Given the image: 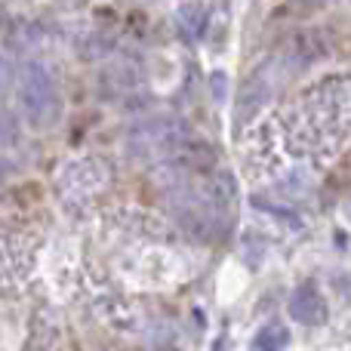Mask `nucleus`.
I'll use <instances>...</instances> for the list:
<instances>
[{
    "label": "nucleus",
    "mask_w": 351,
    "mask_h": 351,
    "mask_svg": "<svg viewBox=\"0 0 351 351\" xmlns=\"http://www.w3.org/2000/svg\"><path fill=\"white\" fill-rule=\"evenodd\" d=\"M206 22H210V12H206L204 3L191 0V3H182L179 6V25L188 37H204Z\"/></svg>",
    "instance_id": "8"
},
{
    "label": "nucleus",
    "mask_w": 351,
    "mask_h": 351,
    "mask_svg": "<svg viewBox=\"0 0 351 351\" xmlns=\"http://www.w3.org/2000/svg\"><path fill=\"white\" fill-rule=\"evenodd\" d=\"M271 90L274 86H271V77H268V68H262L259 74H253V77L241 86V93H237V114H234L237 123H243L253 114H259V111L268 105Z\"/></svg>",
    "instance_id": "7"
},
{
    "label": "nucleus",
    "mask_w": 351,
    "mask_h": 351,
    "mask_svg": "<svg viewBox=\"0 0 351 351\" xmlns=\"http://www.w3.org/2000/svg\"><path fill=\"white\" fill-rule=\"evenodd\" d=\"M324 53H327V43H324L321 34H293L290 40L280 47V59L271 62V65L287 74H296V71H302V68L315 65Z\"/></svg>",
    "instance_id": "5"
},
{
    "label": "nucleus",
    "mask_w": 351,
    "mask_h": 351,
    "mask_svg": "<svg viewBox=\"0 0 351 351\" xmlns=\"http://www.w3.org/2000/svg\"><path fill=\"white\" fill-rule=\"evenodd\" d=\"M191 139V130L179 117H152L145 123H136L130 133V154L142 164H170L179 148Z\"/></svg>",
    "instance_id": "3"
},
{
    "label": "nucleus",
    "mask_w": 351,
    "mask_h": 351,
    "mask_svg": "<svg viewBox=\"0 0 351 351\" xmlns=\"http://www.w3.org/2000/svg\"><path fill=\"white\" fill-rule=\"evenodd\" d=\"M10 142H16V127L10 123V117L0 114V145H10Z\"/></svg>",
    "instance_id": "10"
},
{
    "label": "nucleus",
    "mask_w": 351,
    "mask_h": 351,
    "mask_svg": "<svg viewBox=\"0 0 351 351\" xmlns=\"http://www.w3.org/2000/svg\"><path fill=\"white\" fill-rule=\"evenodd\" d=\"M287 342H290V330L284 324H268L250 342V351H284Z\"/></svg>",
    "instance_id": "9"
},
{
    "label": "nucleus",
    "mask_w": 351,
    "mask_h": 351,
    "mask_svg": "<svg viewBox=\"0 0 351 351\" xmlns=\"http://www.w3.org/2000/svg\"><path fill=\"white\" fill-rule=\"evenodd\" d=\"M16 93H19V108L28 127L49 130L62 114V96L59 84H56L53 71L43 62L31 59L22 62L16 71Z\"/></svg>",
    "instance_id": "2"
},
{
    "label": "nucleus",
    "mask_w": 351,
    "mask_h": 351,
    "mask_svg": "<svg viewBox=\"0 0 351 351\" xmlns=\"http://www.w3.org/2000/svg\"><path fill=\"white\" fill-rule=\"evenodd\" d=\"M105 179H108V170L96 158H77L59 173V197L71 206L86 204L105 185Z\"/></svg>",
    "instance_id": "4"
},
{
    "label": "nucleus",
    "mask_w": 351,
    "mask_h": 351,
    "mask_svg": "<svg viewBox=\"0 0 351 351\" xmlns=\"http://www.w3.org/2000/svg\"><path fill=\"white\" fill-rule=\"evenodd\" d=\"M290 317L305 327H321L327 321V299L315 284H302L290 296Z\"/></svg>",
    "instance_id": "6"
},
{
    "label": "nucleus",
    "mask_w": 351,
    "mask_h": 351,
    "mask_svg": "<svg viewBox=\"0 0 351 351\" xmlns=\"http://www.w3.org/2000/svg\"><path fill=\"white\" fill-rule=\"evenodd\" d=\"M346 111V93L333 84H321L296 105L280 108L250 133L247 173L253 179L274 176L284 167V158L324 164V158L339 152L348 133Z\"/></svg>",
    "instance_id": "1"
},
{
    "label": "nucleus",
    "mask_w": 351,
    "mask_h": 351,
    "mask_svg": "<svg viewBox=\"0 0 351 351\" xmlns=\"http://www.w3.org/2000/svg\"><path fill=\"white\" fill-rule=\"evenodd\" d=\"M3 80H6V68H3V62H0V86H3Z\"/></svg>",
    "instance_id": "11"
},
{
    "label": "nucleus",
    "mask_w": 351,
    "mask_h": 351,
    "mask_svg": "<svg viewBox=\"0 0 351 351\" xmlns=\"http://www.w3.org/2000/svg\"><path fill=\"white\" fill-rule=\"evenodd\" d=\"M302 3H308V6H317V3H324V0H302Z\"/></svg>",
    "instance_id": "12"
}]
</instances>
